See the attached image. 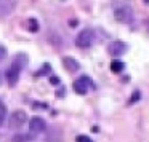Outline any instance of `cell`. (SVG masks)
<instances>
[{"instance_id":"cell-1","label":"cell","mask_w":149,"mask_h":142,"mask_svg":"<svg viewBox=\"0 0 149 142\" xmlns=\"http://www.w3.org/2000/svg\"><path fill=\"white\" fill-rule=\"evenodd\" d=\"M24 64H26V56H24V54H18V59H15V62L8 67V70L5 72V77H7L8 83H10L11 86L18 81L19 74H21V67H23Z\"/></svg>"},{"instance_id":"cell-2","label":"cell","mask_w":149,"mask_h":142,"mask_svg":"<svg viewBox=\"0 0 149 142\" xmlns=\"http://www.w3.org/2000/svg\"><path fill=\"white\" fill-rule=\"evenodd\" d=\"M133 8L130 7V5L123 3L120 5L119 8H116L114 10V18H116L117 23H122V24H128L133 21Z\"/></svg>"},{"instance_id":"cell-3","label":"cell","mask_w":149,"mask_h":142,"mask_svg":"<svg viewBox=\"0 0 149 142\" xmlns=\"http://www.w3.org/2000/svg\"><path fill=\"white\" fill-rule=\"evenodd\" d=\"M26 123H27V113L24 110H15L10 115V120H8V126L11 129H19Z\"/></svg>"},{"instance_id":"cell-4","label":"cell","mask_w":149,"mask_h":142,"mask_svg":"<svg viewBox=\"0 0 149 142\" xmlns=\"http://www.w3.org/2000/svg\"><path fill=\"white\" fill-rule=\"evenodd\" d=\"M93 39H95V34L91 29H84L79 32L77 39H75V45L79 46V48H88V46H91V43H93Z\"/></svg>"},{"instance_id":"cell-5","label":"cell","mask_w":149,"mask_h":142,"mask_svg":"<svg viewBox=\"0 0 149 142\" xmlns=\"http://www.w3.org/2000/svg\"><path fill=\"white\" fill-rule=\"evenodd\" d=\"M127 50H128V46H127L125 42H112V43H109V46H107V53H109L111 56H114V58L125 54Z\"/></svg>"},{"instance_id":"cell-6","label":"cell","mask_w":149,"mask_h":142,"mask_svg":"<svg viewBox=\"0 0 149 142\" xmlns=\"http://www.w3.org/2000/svg\"><path fill=\"white\" fill-rule=\"evenodd\" d=\"M47 128V123L43 118H40V116H32V118L29 120V129L32 134H39V132H43Z\"/></svg>"},{"instance_id":"cell-7","label":"cell","mask_w":149,"mask_h":142,"mask_svg":"<svg viewBox=\"0 0 149 142\" xmlns=\"http://www.w3.org/2000/svg\"><path fill=\"white\" fill-rule=\"evenodd\" d=\"M88 85H90V78H88V77H82V78H79V80L74 81L72 88H74V91L77 94H87Z\"/></svg>"},{"instance_id":"cell-8","label":"cell","mask_w":149,"mask_h":142,"mask_svg":"<svg viewBox=\"0 0 149 142\" xmlns=\"http://www.w3.org/2000/svg\"><path fill=\"white\" fill-rule=\"evenodd\" d=\"M15 5H16L15 0H0V18L8 16L15 10Z\"/></svg>"},{"instance_id":"cell-9","label":"cell","mask_w":149,"mask_h":142,"mask_svg":"<svg viewBox=\"0 0 149 142\" xmlns=\"http://www.w3.org/2000/svg\"><path fill=\"white\" fill-rule=\"evenodd\" d=\"M63 65H64V69H66L68 72H71V74H74V72H77L79 69H80L79 61H75V59L71 58V56H66V58H63Z\"/></svg>"},{"instance_id":"cell-10","label":"cell","mask_w":149,"mask_h":142,"mask_svg":"<svg viewBox=\"0 0 149 142\" xmlns=\"http://www.w3.org/2000/svg\"><path fill=\"white\" fill-rule=\"evenodd\" d=\"M34 141V134H27V132H16L11 137V142H31Z\"/></svg>"},{"instance_id":"cell-11","label":"cell","mask_w":149,"mask_h":142,"mask_svg":"<svg viewBox=\"0 0 149 142\" xmlns=\"http://www.w3.org/2000/svg\"><path fill=\"white\" fill-rule=\"evenodd\" d=\"M123 67H125V64H123L122 61H119V59H114V61L111 62V70H112L114 74H120V72L123 70Z\"/></svg>"},{"instance_id":"cell-12","label":"cell","mask_w":149,"mask_h":142,"mask_svg":"<svg viewBox=\"0 0 149 142\" xmlns=\"http://www.w3.org/2000/svg\"><path fill=\"white\" fill-rule=\"evenodd\" d=\"M27 29H29L32 34L39 32V23H37L34 18H29V19H27Z\"/></svg>"},{"instance_id":"cell-13","label":"cell","mask_w":149,"mask_h":142,"mask_svg":"<svg viewBox=\"0 0 149 142\" xmlns=\"http://www.w3.org/2000/svg\"><path fill=\"white\" fill-rule=\"evenodd\" d=\"M5 115H7V109H5L3 102L0 101V125L3 123V120H5Z\"/></svg>"},{"instance_id":"cell-14","label":"cell","mask_w":149,"mask_h":142,"mask_svg":"<svg viewBox=\"0 0 149 142\" xmlns=\"http://www.w3.org/2000/svg\"><path fill=\"white\" fill-rule=\"evenodd\" d=\"M50 69H52V65H50L48 62H47V64H43V67L40 69L39 72H37V75H45V74H48V72H50Z\"/></svg>"},{"instance_id":"cell-15","label":"cell","mask_w":149,"mask_h":142,"mask_svg":"<svg viewBox=\"0 0 149 142\" xmlns=\"http://www.w3.org/2000/svg\"><path fill=\"white\" fill-rule=\"evenodd\" d=\"M75 142H93L88 136H77L75 137Z\"/></svg>"},{"instance_id":"cell-16","label":"cell","mask_w":149,"mask_h":142,"mask_svg":"<svg viewBox=\"0 0 149 142\" xmlns=\"http://www.w3.org/2000/svg\"><path fill=\"white\" fill-rule=\"evenodd\" d=\"M7 48H5L3 45H0V61H3L5 58H7Z\"/></svg>"},{"instance_id":"cell-17","label":"cell","mask_w":149,"mask_h":142,"mask_svg":"<svg viewBox=\"0 0 149 142\" xmlns=\"http://www.w3.org/2000/svg\"><path fill=\"white\" fill-rule=\"evenodd\" d=\"M50 83H52L53 86H56V85H59V78L56 77V75L55 77H50Z\"/></svg>"},{"instance_id":"cell-18","label":"cell","mask_w":149,"mask_h":142,"mask_svg":"<svg viewBox=\"0 0 149 142\" xmlns=\"http://www.w3.org/2000/svg\"><path fill=\"white\" fill-rule=\"evenodd\" d=\"M133 94H135V96H133L132 99L128 101V104H133V102H135V101H138V99H139V91H135V93H133Z\"/></svg>"},{"instance_id":"cell-19","label":"cell","mask_w":149,"mask_h":142,"mask_svg":"<svg viewBox=\"0 0 149 142\" xmlns=\"http://www.w3.org/2000/svg\"><path fill=\"white\" fill-rule=\"evenodd\" d=\"M2 80H3V77H2V72H0V83H2Z\"/></svg>"},{"instance_id":"cell-20","label":"cell","mask_w":149,"mask_h":142,"mask_svg":"<svg viewBox=\"0 0 149 142\" xmlns=\"http://www.w3.org/2000/svg\"><path fill=\"white\" fill-rule=\"evenodd\" d=\"M144 3H149V0H144Z\"/></svg>"}]
</instances>
